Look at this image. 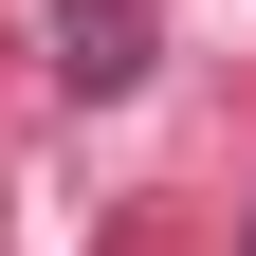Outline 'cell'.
Returning <instances> with one entry per match:
<instances>
[{
    "label": "cell",
    "mask_w": 256,
    "mask_h": 256,
    "mask_svg": "<svg viewBox=\"0 0 256 256\" xmlns=\"http://www.w3.org/2000/svg\"><path fill=\"white\" fill-rule=\"evenodd\" d=\"M55 74L74 92H128L146 74V0H74V18H55Z\"/></svg>",
    "instance_id": "cell-1"
},
{
    "label": "cell",
    "mask_w": 256,
    "mask_h": 256,
    "mask_svg": "<svg viewBox=\"0 0 256 256\" xmlns=\"http://www.w3.org/2000/svg\"><path fill=\"white\" fill-rule=\"evenodd\" d=\"M238 256H256V238H238Z\"/></svg>",
    "instance_id": "cell-2"
}]
</instances>
